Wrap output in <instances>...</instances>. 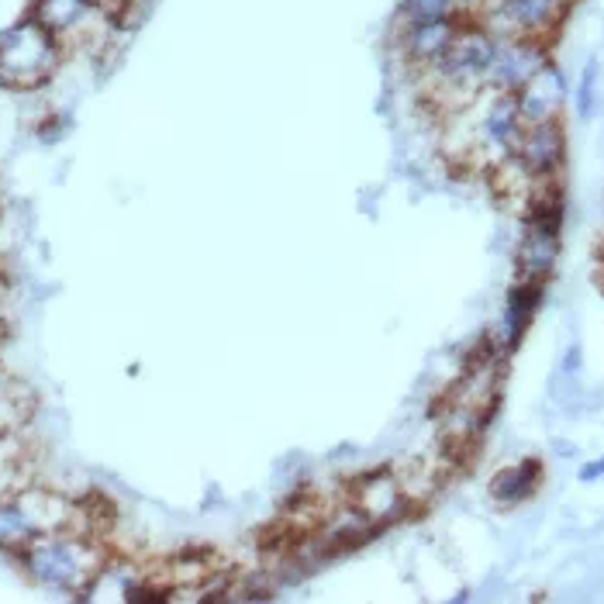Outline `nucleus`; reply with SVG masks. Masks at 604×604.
<instances>
[{
	"instance_id": "obj_12",
	"label": "nucleus",
	"mask_w": 604,
	"mask_h": 604,
	"mask_svg": "<svg viewBox=\"0 0 604 604\" xmlns=\"http://www.w3.org/2000/svg\"><path fill=\"white\" fill-rule=\"evenodd\" d=\"M539 484H543V463L539 459H522L515 466H505L491 481V497H494V505L512 508V505L528 501L535 491H539Z\"/></svg>"
},
{
	"instance_id": "obj_13",
	"label": "nucleus",
	"mask_w": 604,
	"mask_h": 604,
	"mask_svg": "<svg viewBox=\"0 0 604 604\" xmlns=\"http://www.w3.org/2000/svg\"><path fill=\"white\" fill-rule=\"evenodd\" d=\"M560 253V235L525 228V239L518 246V274L525 280H546Z\"/></svg>"
},
{
	"instance_id": "obj_6",
	"label": "nucleus",
	"mask_w": 604,
	"mask_h": 604,
	"mask_svg": "<svg viewBox=\"0 0 604 604\" xmlns=\"http://www.w3.org/2000/svg\"><path fill=\"white\" fill-rule=\"evenodd\" d=\"M346 497H349V505L374 528H384V525L397 522L412 505L394 469H370V474L353 477L349 487H346Z\"/></svg>"
},
{
	"instance_id": "obj_11",
	"label": "nucleus",
	"mask_w": 604,
	"mask_h": 604,
	"mask_svg": "<svg viewBox=\"0 0 604 604\" xmlns=\"http://www.w3.org/2000/svg\"><path fill=\"white\" fill-rule=\"evenodd\" d=\"M374 532H377V528L366 522V518L349 505V501H346L343 508H335L328 518L318 522V546L328 549V553H346V549H353V546L370 539Z\"/></svg>"
},
{
	"instance_id": "obj_3",
	"label": "nucleus",
	"mask_w": 604,
	"mask_h": 604,
	"mask_svg": "<svg viewBox=\"0 0 604 604\" xmlns=\"http://www.w3.org/2000/svg\"><path fill=\"white\" fill-rule=\"evenodd\" d=\"M59 528L87 532L80 528V508L70 497L42 487H21L0 501V549L21 553L31 539Z\"/></svg>"
},
{
	"instance_id": "obj_15",
	"label": "nucleus",
	"mask_w": 604,
	"mask_h": 604,
	"mask_svg": "<svg viewBox=\"0 0 604 604\" xmlns=\"http://www.w3.org/2000/svg\"><path fill=\"white\" fill-rule=\"evenodd\" d=\"M400 21H432V18H459L456 0H400Z\"/></svg>"
},
{
	"instance_id": "obj_16",
	"label": "nucleus",
	"mask_w": 604,
	"mask_h": 604,
	"mask_svg": "<svg viewBox=\"0 0 604 604\" xmlns=\"http://www.w3.org/2000/svg\"><path fill=\"white\" fill-rule=\"evenodd\" d=\"M594 80H597V62L584 66V77H581V90H577V108L581 115H591L594 108Z\"/></svg>"
},
{
	"instance_id": "obj_8",
	"label": "nucleus",
	"mask_w": 604,
	"mask_h": 604,
	"mask_svg": "<svg viewBox=\"0 0 604 604\" xmlns=\"http://www.w3.org/2000/svg\"><path fill=\"white\" fill-rule=\"evenodd\" d=\"M463 18H432V21H400L397 28V52L412 70L425 73L428 66H435L446 49L456 42L463 31Z\"/></svg>"
},
{
	"instance_id": "obj_9",
	"label": "nucleus",
	"mask_w": 604,
	"mask_h": 604,
	"mask_svg": "<svg viewBox=\"0 0 604 604\" xmlns=\"http://www.w3.org/2000/svg\"><path fill=\"white\" fill-rule=\"evenodd\" d=\"M563 128L560 121H539V125H525L518 146H515V159L525 166L532 177L539 180H553L556 170L563 166Z\"/></svg>"
},
{
	"instance_id": "obj_2",
	"label": "nucleus",
	"mask_w": 604,
	"mask_h": 604,
	"mask_svg": "<svg viewBox=\"0 0 604 604\" xmlns=\"http://www.w3.org/2000/svg\"><path fill=\"white\" fill-rule=\"evenodd\" d=\"M62 62V42L36 18H21L0 31V87L39 90L52 80Z\"/></svg>"
},
{
	"instance_id": "obj_1",
	"label": "nucleus",
	"mask_w": 604,
	"mask_h": 604,
	"mask_svg": "<svg viewBox=\"0 0 604 604\" xmlns=\"http://www.w3.org/2000/svg\"><path fill=\"white\" fill-rule=\"evenodd\" d=\"M18 556L36 584L49 591H70V594H83L100 574V566H105V549H100V543H93L87 532H77V528L46 532L39 539H31Z\"/></svg>"
},
{
	"instance_id": "obj_14",
	"label": "nucleus",
	"mask_w": 604,
	"mask_h": 604,
	"mask_svg": "<svg viewBox=\"0 0 604 604\" xmlns=\"http://www.w3.org/2000/svg\"><path fill=\"white\" fill-rule=\"evenodd\" d=\"M543 300V280H518L508 294V308H505V343L508 346H518L522 335L535 315V308H539Z\"/></svg>"
},
{
	"instance_id": "obj_10",
	"label": "nucleus",
	"mask_w": 604,
	"mask_h": 604,
	"mask_svg": "<svg viewBox=\"0 0 604 604\" xmlns=\"http://www.w3.org/2000/svg\"><path fill=\"white\" fill-rule=\"evenodd\" d=\"M518 115H522V125H539V121H556L563 100H566V80L563 73L556 70L553 62H546L539 73H535L518 93Z\"/></svg>"
},
{
	"instance_id": "obj_5",
	"label": "nucleus",
	"mask_w": 604,
	"mask_h": 604,
	"mask_svg": "<svg viewBox=\"0 0 604 604\" xmlns=\"http://www.w3.org/2000/svg\"><path fill=\"white\" fill-rule=\"evenodd\" d=\"M31 18H36L42 28H49L62 42V49L70 42H90L97 36H105L100 28L118 24L115 18H108L97 8V0H36Z\"/></svg>"
},
{
	"instance_id": "obj_17",
	"label": "nucleus",
	"mask_w": 604,
	"mask_h": 604,
	"mask_svg": "<svg viewBox=\"0 0 604 604\" xmlns=\"http://www.w3.org/2000/svg\"><path fill=\"white\" fill-rule=\"evenodd\" d=\"M601 474H604V456L594 459V463H587V466L581 469V481H597Z\"/></svg>"
},
{
	"instance_id": "obj_4",
	"label": "nucleus",
	"mask_w": 604,
	"mask_h": 604,
	"mask_svg": "<svg viewBox=\"0 0 604 604\" xmlns=\"http://www.w3.org/2000/svg\"><path fill=\"white\" fill-rule=\"evenodd\" d=\"M570 11V0H497L477 21L497 39L525 36L546 42Z\"/></svg>"
},
{
	"instance_id": "obj_7",
	"label": "nucleus",
	"mask_w": 604,
	"mask_h": 604,
	"mask_svg": "<svg viewBox=\"0 0 604 604\" xmlns=\"http://www.w3.org/2000/svg\"><path fill=\"white\" fill-rule=\"evenodd\" d=\"M546 62H549V52H546V42L539 39H525V36L497 39V52H494L484 87L494 93H518Z\"/></svg>"
}]
</instances>
